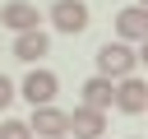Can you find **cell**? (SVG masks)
Returning <instances> with one entry per match:
<instances>
[{
	"label": "cell",
	"instance_id": "6da1fadb",
	"mask_svg": "<svg viewBox=\"0 0 148 139\" xmlns=\"http://www.w3.org/2000/svg\"><path fill=\"white\" fill-rule=\"evenodd\" d=\"M92 60H97V74L125 79V74H134V65H139V51H130V42H125V37H116V42H102Z\"/></svg>",
	"mask_w": 148,
	"mask_h": 139
},
{
	"label": "cell",
	"instance_id": "7a4b0ae2",
	"mask_svg": "<svg viewBox=\"0 0 148 139\" xmlns=\"http://www.w3.org/2000/svg\"><path fill=\"white\" fill-rule=\"evenodd\" d=\"M18 93H23L32 107H42V102H56L60 79H56L51 70H42V65H37V70H28V79H23V88H18Z\"/></svg>",
	"mask_w": 148,
	"mask_h": 139
},
{
	"label": "cell",
	"instance_id": "3957f363",
	"mask_svg": "<svg viewBox=\"0 0 148 139\" xmlns=\"http://www.w3.org/2000/svg\"><path fill=\"white\" fill-rule=\"evenodd\" d=\"M69 130H74V139H102V130H106V111L79 102V107L69 111Z\"/></svg>",
	"mask_w": 148,
	"mask_h": 139
},
{
	"label": "cell",
	"instance_id": "277c9868",
	"mask_svg": "<svg viewBox=\"0 0 148 139\" xmlns=\"http://www.w3.org/2000/svg\"><path fill=\"white\" fill-rule=\"evenodd\" d=\"M51 23H56L60 32L79 37V32L88 28V5H83V0H56V5H51Z\"/></svg>",
	"mask_w": 148,
	"mask_h": 139
},
{
	"label": "cell",
	"instance_id": "5b68a950",
	"mask_svg": "<svg viewBox=\"0 0 148 139\" xmlns=\"http://www.w3.org/2000/svg\"><path fill=\"white\" fill-rule=\"evenodd\" d=\"M28 125H32L42 139H51V134H69V111L42 102V107H32V120H28Z\"/></svg>",
	"mask_w": 148,
	"mask_h": 139
},
{
	"label": "cell",
	"instance_id": "8992f818",
	"mask_svg": "<svg viewBox=\"0 0 148 139\" xmlns=\"http://www.w3.org/2000/svg\"><path fill=\"white\" fill-rule=\"evenodd\" d=\"M0 23H5L9 32H28V28H42V14H37V5H28V0H9V5L0 9Z\"/></svg>",
	"mask_w": 148,
	"mask_h": 139
},
{
	"label": "cell",
	"instance_id": "52a82bcc",
	"mask_svg": "<svg viewBox=\"0 0 148 139\" xmlns=\"http://www.w3.org/2000/svg\"><path fill=\"white\" fill-rule=\"evenodd\" d=\"M46 51H51V37H46L42 28H28V32L14 37V60H23V65H37Z\"/></svg>",
	"mask_w": 148,
	"mask_h": 139
},
{
	"label": "cell",
	"instance_id": "ba28073f",
	"mask_svg": "<svg viewBox=\"0 0 148 139\" xmlns=\"http://www.w3.org/2000/svg\"><path fill=\"white\" fill-rule=\"evenodd\" d=\"M116 107L120 111H148V83L134 79V74L116 79Z\"/></svg>",
	"mask_w": 148,
	"mask_h": 139
},
{
	"label": "cell",
	"instance_id": "9c48e42d",
	"mask_svg": "<svg viewBox=\"0 0 148 139\" xmlns=\"http://www.w3.org/2000/svg\"><path fill=\"white\" fill-rule=\"evenodd\" d=\"M116 37H125V42H143V37H148V5H130V9H120V14H116Z\"/></svg>",
	"mask_w": 148,
	"mask_h": 139
},
{
	"label": "cell",
	"instance_id": "30bf717a",
	"mask_svg": "<svg viewBox=\"0 0 148 139\" xmlns=\"http://www.w3.org/2000/svg\"><path fill=\"white\" fill-rule=\"evenodd\" d=\"M79 93H83V102H88V107H102V111H106V107H116V79H111V74H92V79H83V88H79Z\"/></svg>",
	"mask_w": 148,
	"mask_h": 139
},
{
	"label": "cell",
	"instance_id": "8fae6325",
	"mask_svg": "<svg viewBox=\"0 0 148 139\" xmlns=\"http://www.w3.org/2000/svg\"><path fill=\"white\" fill-rule=\"evenodd\" d=\"M0 139H32V125L28 120H5L0 125Z\"/></svg>",
	"mask_w": 148,
	"mask_h": 139
},
{
	"label": "cell",
	"instance_id": "7c38bea8",
	"mask_svg": "<svg viewBox=\"0 0 148 139\" xmlns=\"http://www.w3.org/2000/svg\"><path fill=\"white\" fill-rule=\"evenodd\" d=\"M14 97H18V93H14V83H9V79H5V74H0V111H5V107H9V102H14Z\"/></svg>",
	"mask_w": 148,
	"mask_h": 139
},
{
	"label": "cell",
	"instance_id": "4fadbf2b",
	"mask_svg": "<svg viewBox=\"0 0 148 139\" xmlns=\"http://www.w3.org/2000/svg\"><path fill=\"white\" fill-rule=\"evenodd\" d=\"M139 60H143V65H148V37H143V46H139Z\"/></svg>",
	"mask_w": 148,
	"mask_h": 139
},
{
	"label": "cell",
	"instance_id": "5bb4252c",
	"mask_svg": "<svg viewBox=\"0 0 148 139\" xmlns=\"http://www.w3.org/2000/svg\"><path fill=\"white\" fill-rule=\"evenodd\" d=\"M51 139H65V134H51Z\"/></svg>",
	"mask_w": 148,
	"mask_h": 139
},
{
	"label": "cell",
	"instance_id": "9a60e30c",
	"mask_svg": "<svg viewBox=\"0 0 148 139\" xmlns=\"http://www.w3.org/2000/svg\"><path fill=\"white\" fill-rule=\"evenodd\" d=\"M139 5H148V0H139Z\"/></svg>",
	"mask_w": 148,
	"mask_h": 139
},
{
	"label": "cell",
	"instance_id": "2e32d148",
	"mask_svg": "<svg viewBox=\"0 0 148 139\" xmlns=\"http://www.w3.org/2000/svg\"><path fill=\"white\" fill-rule=\"evenodd\" d=\"M130 139H139V134H130Z\"/></svg>",
	"mask_w": 148,
	"mask_h": 139
}]
</instances>
